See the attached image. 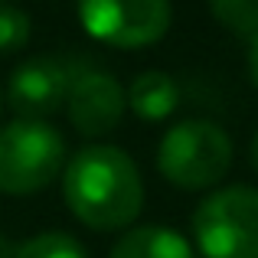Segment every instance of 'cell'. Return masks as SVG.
Listing matches in <instances>:
<instances>
[{
    "label": "cell",
    "mask_w": 258,
    "mask_h": 258,
    "mask_svg": "<svg viewBox=\"0 0 258 258\" xmlns=\"http://www.w3.org/2000/svg\"><path fill=\"white\" fill-rule=\"evenodd\" d=\"M62 196L82 226L114 232L138 219L144 206V183L127 151L114 144H88L66 160Z\"/></svg>",
    "instance_id": "obj_1"
},
{
    "label": "cell",
    "mask_w": 258,
    "mask_h": 258,
    "mask_svg": "<svg viewBox=\"0 0 258 258\" xmlns=\"http://www.w3.org/2000/svg\"><path fill=\"white\" fill-rule=\"evenodd\" d=\"M229 167H232V141L213 121H180L157 144V170L180 189L216 186L229 173Z\"/></svg>",
    "instance_id": "obj_2"
},
{
    "label": "cell",
    "mask_w": 258,
    "mask_h": 258,
    "mask_svg": "<svg viewBox=\"0 0 258 258\" xmlns=\"http://www.w3.org/2000/svg\"><path fill=\"white\" fill-rule=\"evenodd\" d=\"M66 170V141L46 121H10L0 127V193L30 196Z\"/></svg>",
    "instance_id": "obj_3"
},
{
    "label": "cell",
    "mask_w": 258,
    "mask_h": 258,
    "mask_svg": "<svg viewBox=\"0 0 258 258\" xmlns=\"http://www.w3.org/2000/svg\"><path fill=\"white\" fill-rule=\"evenodd\" d=\"M193 235L206 258H258V189L209 193L193 213Z\"/></svg>",
    "instance_id": "obj_4"
},
{
    "label": "cell",
    "mask_w": 258,
    "mask_h": 258,
    "mask_svg": "<svg viewBox=\"0 0 258 258\" xmlns=\"http://www.w3.org/2000/svg\"><path fill=\"white\" fill-rule=\"evenodd\" d=\"M170 0H79L88 36L118 49L154 46L170 30Z\"/></svg>",
    "instance_id": "obj_5"
},
{
    "label": "cell",
    "mask_w": 258,
    "mask_h": 258,
    "mask_svg": "<svg viewBox=\"0 0 258 258\" xmlns=\"http://www.w3.org/2000/svg\"><path fill=\"white\" fill-rule=\"evenodd\" d=\"M127 95L111 72H101L95 66L69 69V92H66V111L79 134L101 138L114 131L124 118Z\"/></svg>",
    "instance_id": "obj_6"
},
{
    "label": "cell",
    "mask_w": 258,
    "mask_h": 258,
    "mask_svg": "<svg viewBox=\"0 0 258 258\" xmlns=\"http://www.w3.org/2000/svg\"><path fill=\"white\" fill-rule=\"evenodd\" d=\"M66 92H69V66L52 56H36L13 69L7 82V105L23 121H43L66 105Z\"/></svg>",
    "instance_id": "obj_7"
},
{
    "label": "cell",
    "mask_w": 258,
    "mask_h": 258,
    "mask_svg": "<svg viewBox=\"0 0 258 258\" xmlns=\"http://www.w3.org/2000/svg\"><path fill=\"white\" fill-rule=\"evenodd\" d=\"M124 95H127V108L144 121H164L180 105V85H176V79L160 72V69H147L141 76H134V82Z\"/></svg>",
    "instance_id": "obj_8"
},
{
    "label": "cell",
    "mask_w": 258,
    "mask_h": 258,
    "mask_svg": "<svg viewBox=\"0 0 258 258\" xmlns=\"http://www.w3.org/2000/svg\"><path fill=\"white\" fill-rule=\"evenodd\" d=\"M111 258H193V248L173 229L138 226L111 245Z\"/></svg>",
    "instance_id": "obj_9"
},
{
    "label": "cell",
    "mask_w": 258,
    "mask_h": 258,
    "mask_svg": "<svg viewBox=\"0 0 258 258\" xmlns=\"http://www.w3.org/2000/svg\"><path fill=\"white\" fill-rule=\"evenodd\" d=\"M13 258H88V255L72 232H39L26 239L13 252Z\"/></svg>",
    "instance_id": "obj_10"
},
{
    "label": "cell",
    "mask_w": 258,
    "mask_h": 258,
    "mask_svg": "<svg viewBox=\"0 0 258 258\" xmlns=\"http://www.w3.org/2000/svg\"><path fill=\"white\" fill-rule=\"evenodd\" d=\"M209 13L235 36H258V0H209Z\"/></svg>",
    "instance_id": "obj_11"
},
{
    "label": "cell",
    "mask_w": 258,
    "mask_h": 258,
    "mask_svg": "<svg viewBox=\"0 0 258 258\" xmlns=\"http://www.w3.org/2000/svg\"><path fill=\"white\" fill-rule=\"evenodd\" d=\"M30 17L13 4H0V52H17L30 39Z\"/></svg>",
    "instance_id": "obj_12"
},
{
    "label": "cell",
    "mask_w": 258,
    "mask_h": 258,
    "mask_svg": "<svg viewBox=\"0 0 258 258\" xmlns=\"http://www.w3.org/2000/svg\"><path fill=\"white\" fill-rule=\"evenodd\" d=\"M248 72H252V82L258 88V36L248 39Z\"/></svg>",
    "instance_id": "obj_13"
},
{
    "label": "cell",
    "mask_w": 258,
    "mask_h": 258,
    "mask_svg": "<svg viewBox=\"0 0 258 258\" xmlns=\"http://www.w3.org/2000/svg\"><path fill=\"white\" fill-rule=\"evenodd\" d=\"M13 252H17V248H13V245H10V239L0 232V258H13Z\"/></svg>",
    "instance_id": "obj_14"
},
{
    "label": "cell",
    "mask_w": 258,
    "mask_h": 258,
    "mask_svg": "<svg viewBox=\"0 0 258 258\" xmlns=\"http://www.w3.org/2000/svg\"><path fill=\"white\" fill-rule=\"evenodd\" d=\"M252 164H255V170H258V131H255V138H252Z\"/></svg>",
    "instance_id": "obj_15"
},
{
    "label": "cell",
    "mask_w": 258,
    "mask_h": 258,
    "mask_svg": "<svg viewBox=\"0 0 258 258\" xmlns=\"http://www.w3.org/2000/svg\"><path fill=\"white\" fill-rule=\"evenodd\" d=\"M0 4H7V0H0Z\"/></svg>",
    "instance_id": "obj_16"
}]
</instances>
